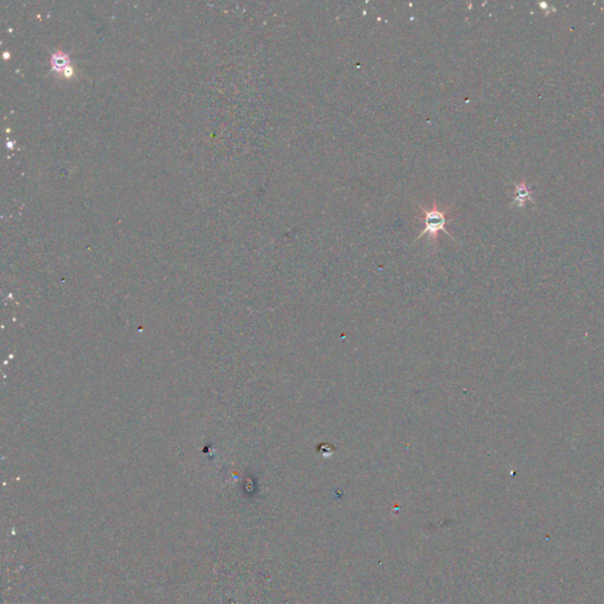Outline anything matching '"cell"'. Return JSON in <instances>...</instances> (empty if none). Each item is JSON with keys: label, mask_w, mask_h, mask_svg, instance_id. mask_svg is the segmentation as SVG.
<instances>
[{"label": "cell", "mask_w": 604, "mask_h": 604, "mask_svg": "<svg viewBox=\"0 0 604 604\" xmlns=\"http://www.w3.org/2000/svg\"><path fill=\"white\" fill-rule=\"evenodd\" d=\"M419 208L424 213V225H425V228L419 234L417 240L422 239V237H424L427 234L433 241H436L437 235H438V233L440 232H444L450 236V237H452L451 233L447 229V213L449 211V209H447V211H440L436 204L431 208H424L423 206H419Z\"/></svg>", "instance_id": "cell-1"}, {"label": "cell", "mask_w": 604, "mask_h": 604, "mask_svg": "<svg viewBox=\"0 0 604 604\" xmlns=\"http://www.w3.org/2000/svg\"><path fill=\"white\" fill-rule=\"evenodd\" d=\"M51 67H52L53 71L65 74V71L70 67V60H69L67 55L60 52V51L53 53L52 57H51Z\"/></svg>", "instance_id": "cell-2"}]
</instances>
